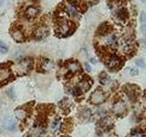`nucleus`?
<instances>
[{
    "label": "nucleus",
    "instance_id": "obj_1",
    "mask_svg": "<svg viewBox=\"0 0 146 137\" xmlns=\"http://www.w3.org/2000/svg\"><path fill=\"white\" fill-rule=\"evenodd\" d=\"M31 65H32V61L30 59H25V61H22L20 63L17 64V66L16 67V70L18 73H26L29 70V68H31Z\"/></svg>",
    "mask_w": 146,
    "mask_h": 137
},
{
    "label": "nucleus",
    "instance_id": "obj_2",
    "mask_svg": "<svg viewBox=\"0 0 146 137\" xmlns=\"http://www.w3.org/2000/svg\"><path fill=\"white\" fill-rule=\"evenodd\" d=\"M104 100H105V95L102 91L100 90H95L90 96V102L94 104L102 103L104 102Z\"/></svg>",
    "mask_w": 146,
    "mask_h": 137
},
{
    "label": "nucleus",
    "instance_id": "obj_3",
    "mask_svg": "<svg viewBox=\"0 0 146 137\" xmlns=\"http://www.w3.org/2000/svg\"><path fill=\"white\" fill-rule=\"evenodd\" d=\"M112 110H113V112L117 114V115H121V114H123L126 111V105L123 102L120 100V102H116L113 105Z\"/></svg>",
    "mask_w": 146,
    "mask_h": 137
},
{
    "label": "nucleus",
    "instance_id": "obj_4",
    "mask_svg": "<svg viewBox=\"0 0 146 137\" xmlns=\"http://www.w3.org/2000/svg\"><path fill=\"white\" fill-rule=\"evenodd\" d=\"M44 130L39 126H35L32 127L29 130V134H27V136L29 137H40L43 134Z\"/></svg>",
    "mask_w": 146,
    "mask_h": 137
},
{
    "label": "nucleus",
    "instance_id": "obj_5",
    "mask_svg": "<svg viewBox=\"0 0 146 137\" xmlns=\"http://www.w3.org/2000/svg\"><path fill=\"white\" fill-rule=\"evenodd\" d=\"M4 127L9 131H15L17 128V122L15 121V119L7 118L4 122Z\"/></svg>",
    "mask_w": 146,
    "mask_h": 137
},
{
    "label": "nucleus",
    "instance_id": "obj_6",
    "mask_svg": "<svg viewBox=\"0 0 146 137\" xmlns=\"http://www.w3.org/2000/svg\"><path fill=\"white\" fill-rule=\"evenodd\" d=\"M48 31L47 29H46V27H38V29H36L34 36H35V38H36V39H40L45 38V37L48 35Z\"/></svg>",
    "mask_w": 146,
    "mask_h": 137
},
{
    "label": "nucleus",
    "instance_id": "obj_7",
    "mask_svg": "<svg viewBox=\"0 0 146 137\" xmlns=\"http://www.w3.org/2000/svg\"><path fill=\"white\" fill-rule=\"evenodd\" d=\"M90 81H89V80H83L80 82L79 86H78V89L80 90V92H84V91L89 90L90 88Z\"/></svg>",
    "mask_w": 146,
    "mask_h": 137
},
{
    "label": "nucleus",
    "instance_id": "obj_8",
    "mask_svg": "<svg viewBox=\"0 0 146 137\" xmlns=\"http://www.w3.org/2000/svg\"><path fill=\"white\" fill-rule=\"evenodd\" d=\"M10 76V71L7 67H0V81L7 80Z\"/></svg>",
    "mask_w": 146,
    "mask_h": 137
},
{
    "label": "nucleus",
    "instance_id": "obj_9",
    "mask_svg": "<svg viewBox=\"0 0 146 137\" xmlns=\"http://www.w3.org/2000/svg\"><path fill=\"white\" fill-rule=\"evenodd\" d=\"M38 14V8H36L34 7H29L26 10V16L27 18H34Z\"/></svg>",
    "mask_w": 146,
    "mask_h": 137
},
{
    "label": "nucleus",
    "instance_id": "obj_10",
    "mask_svg": "<svg viewBox=\"0 0 146 137\" xmlns=\"http://www.w3.org/2000/svg\"><path fill=\"white\" fill-rule=\"evenodd\" d=\"M121 63V62L120 61V59H119L118 57L112 56L109 61V68H118L119 66H120Z\"/></svg>",
    "mask_w": 146,
    "mask_h": 137
},
{
    "label": "nucleus",
    "instance_id": "obj_11",
    "mask_svg": "<svg viewBox=\"0 0 146 137\" xmlns=\"http://www.w3.org/2000/svg\"><path fill=\"white\" fill-rule=\"evenodd\" d=\"M58 32L61 35H67L70 32V25L67 22H62L58 26Z\"/></svg>",
    "mask_w": 146,
    "mask_h": 137
},
{
    "label": "nucleus",
    "instance_id": "obj_12",
    "mask_svg": "<svg viewBox=\"0 0 146 137\" xmlns=\"http://www.w3.org/2000/svg\"><path fill=\"white\" fill-rule=\"evenodd\" d=\"M12 37L13 39H15L16 41H17V42H21V41L24 40V35L22 34V32L20 30H13L12 32Z\"/></svg>",
    "mask_w": 146,
    "mask_h": 137
},
{
    "label": "nucleus",
    "instance_id": "obj_13",
    "mask_svg": "<svg viewBox=\"0 0 146 137\" xmlns=\"http://www.w3.org/2000/svg\"><path fill=\"white\" fill-rule=\"evenodd\" d=\"M117 16H118L119 19H120V20H125V19H127V17H128V11L124 7L120 8L118 10Z\"/></svg>",
    "mask_w": 146,
    "mask_h": 137
},
{
    "label": "nucleus",
    "instance_id": "obj_14",
    "mask_svg": "<svg viewBox=\"0 0 146 137\" xmlns=\"http://www.w3.org/2000/svg\"><path fill=\"white\" fill-rule=\"evenodd\" d=\"M68 70L71 72H77L80 70V64L75 61L70 62L68 64Z\"/></svg>",
    "mask_w": 146,
    "mask_h": 137
},
{
    "label": "nucleus",
    "instance_id": "obj_15",
    "mask_svg": "<svg viewBox=\"0 0 146 137\" xmlns=\"http://www.w3.org/2000/svg\"><path fill=\"white\" fill-rule=\"evenodd\" d=\"M42 68H43V70H46V71L50 70L53 68V63L50 61H48V59H45L44 63L42 64Z\"/></svg>",
    "mask_w": 146,
    "mask_h": 137
},
{
    "label": "nucleus",
    "instance_id": "obj_16",
    "mask_svg": "<svg viewBox=\"0 0 146 137\" xmlns=\"http://www.w3.org/2000/svg\"><path fill=\"white\" fill-rule=\"evenodd\" d=\"M15 114H16L17 117L18 119H20V120H23V119L26 117L27 112H26V111H24V110L19 109V110H17V111L15 112Z\"/></svg>",
    "mask_w": 146,
    "mask_h": 137
},
{
    "label": "nucleus",
    "instance_id": "obj_17",
    "mask_svg": "<svg viewBox=\"0 0 146 137\" xmlns=\"http://www.w3.org/2000/svg\"><path fill=\"white\" fill-rule=\"evenodd\" d=\"M80 115L81 117L85 119V120H87V119H89L90 116H91V112H90V110L89 109H84V110H82L81 112H80Z\"/></svg>",
    "mask_w": 146,
    "mask_h": 137
},
{
    "label": "nucleus",
    "instance_id": "obj_18",
    "mask_svg": "<svg viewBox=\"0 0 146 137\" xmlns=\"http://www.w3.org/2000/svg\"><path fill=\"white\" fill-rule=\"evenodd\" d=\"M67 12H68V14L70 15V17H77V15H78V13H77V11H76V9L73 7L72 6H68V8H67Z\"/></svg>",
    "mask_w": 146,
    "mask_h": 137
},
{
    "label": "nucleus",
    "instance_id": "obj_19",
    "mask_svg": "<svg viewBox=\"0 0 146 137\" xmlns=\"http://www.w3.org/2000/svg\"><path fill=\"white\" fill-rule=\"evenodd\" d=\"M127 95H128V97H129V99L131 100H132V102H135V100H136V95L134 93V91L132 90L131 89L130 90H127Z\"/></svg>",
    "mask_w": 146,
    "mask_h": 137
},
{
    "label": "nucleus",
    "instance_id": "obj_20",
    "mask_svg": "<svg viewBox=\"0 0 146 137\" xmlns=\"http://www.w3.org/2000/svg\"><path fill=\"white\" fill-rule=\"evenodd\" d=\"M135 63L136 65L138 66L139 68H145V62L143 59H137L135 61Z\"/></svg>",
    "mask_w": 146,
    "mask_h": 137
},
{
    "label": "nucleus",
    "instance_id": "obj_21",
    "mask_svg": "<svg viewBox=\"0 0 146 137\" xmlns=\"http://www.w3.org/2000/svg\"><path fill=\"white\" fill-rule=\"evenodd\" d=\"M107 30H108V27H107L106 23H103V24L100 25V27H99V32H100V33H102V34L106 33Z\"/></svg>",
    "mask_w": 146,
    "mask_h": 137
},
{
    "label": "nucleus",
    "instance_id": "obj_22",
    "mask_svg": "<svg viewBox=\"0 0 146 137\" xmlns=\"http://www.w3.org/2000/svg\"><path fill=\"white\" fill-rule=\"evenodd\" d=\"M8 50L7 46L2 41H0V52L1 53H7Z\"/></svg>",
    "mask_w": 146,
    "mask_h": 137
},
{
    "label": "nucleus",
    "instance_id": "obj_23",
    "mask_svg": "<svg viewBox=\"0 0 146 137\" xmlns=\"http://www.w3.org/2000/svg\"><path fill=\"white\" fill-rule=\"evenodd\" d=\"M59 127H60V122H59V120H57L53 122V125H52V129L53 131H58L59 129Z\"/></svg>",
    "mask_w": 146,
    "mask_h": 137
},
{
    "label": "nucleus",
    "instance_id": "obj_24",
    "mask_svg": "<svg viewBox=\"0 0 146 137\" xmlns=\"http://www.w3.org/2000/svg\"><path fill=\"white\" fill-rule=\"evenodd\" d=\"M140 20H141V23H143V24H144V22L146 21V15H145V13H144V12H141V13Z\"/></svg>",
    "mask_w": 146,
    "mask_h": 137
},
{
    "label": "nucleus",
    "instance_id": "obj_25",
    "mask_svg": "<svg viewBox=\"0 0 146 137\" xmlns=\"http://www.w3.org/2000/svg\"><path fill=\"white\" fill-rule=\"evenodd\" d=\"M141 32H143V34L146 37V24H141Z\"/></svg>",
    "mask_w": 146,
    "mask_h": 137
},
{
    "label": "nucleus",
    "instance_id": "obj_26",
    "mask_svg": "<svg viewBox=\"0 0 146 137\" xmlns=\"http://www.w3.org/2000/svg\"><path fill=\"white\" fill-rule=\"evenodd\" d=\"M138 73H139V71L137 70H135V68H131V72H130V74H131V76L138 75Z\"/></svg>",
    "mask_w": 146,
    "mask_h": 137
},
{
    "label": "nucleus",
    "instance_id": "obj_27",
    "mask_svg": "<svg viewBox=\"0 0 146 137\" xmlns=\"http://www.w3.org/2000/svg\"><path fill=\"white\" fill-rule=\"evenodd\" d=\"M85 68H86V70L88 72L91 71V68L90 66V64H88V63H85Z\"/></svg>",
    "mask_w": 146,
    "mask_h": 137
},
{
    "label": "nucleus",
    "instance_id": "obj_28",
    "mask_svg": "<svg viewBox=\"0 0 146 137\" xmlns=\"http://www.w3.org/2000/svg\"><path fill=\"white\" fill-rule=\"evenodd\" d=\"M132 137H143V136L141 132H135V134L132 135Z\"/></svg>",
    "mask_w": 146,
    "mask_h": 137
},
{
    "label": "nucleus",
    "instance_id": "obj_29",
    "mask_svg": "<svg viewBox=\"0 0 146 137\" xmlns=\"http://www.w3.org/2000/svg\"><path fill=\"white\" fill-rule=\"evenodd\" d=\"M90 61L92 62L93 64H96V63H97V61H96L95 59H90Z\"/></svg>",
    "mask_w": 146,
    "mask_h": 137
},
{
    "label": "nucleus",
    "instance_id": "obj_30",
    "mask_svg": "<svg viewBox=\"0 0 146 137\" xmlns=\"http://www.w3.org/2000/svg\"><path fill=\"white\" fill-rule=\"evenodd\" d=\"M141 2H144V0H141Z\"/></svg>",
    "mask_w": 146,
    "mask_h": 137
}]
</instances>
